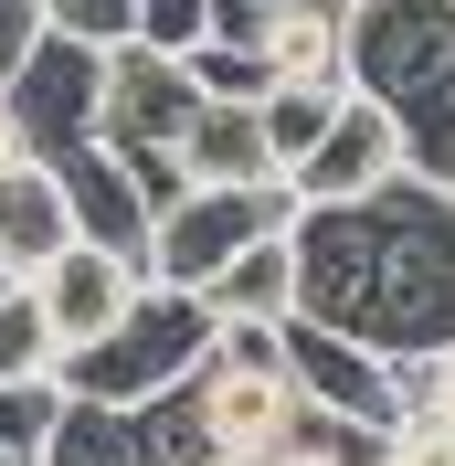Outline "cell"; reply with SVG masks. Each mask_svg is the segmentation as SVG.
Returning <instances> with one entry per match:
<instances>
[{"mask_svg":"<svg viewBox=\"0 0 455 466\" xmlns=\"http://www.w3.org/2000/svg\"><path fill=\"white\" fill-rule=\"evenodd\" d=\"M297 319L381 350H455V191L402 170L339 212H297Z\"/></svg>","mask_w":455,"mask_h":466,"instance_id":"cell-1","label":"cell"},{"mask_svg":"<svg viewBox=\"0 0 455 466\" xmlns=\"http://www.w3.org/2000/svg\"><path fill=\"white\" fill-rule=\"evenodd\" d=\"M349 96L402 127V170L455 191V0H360L339 32Z\"/></svg>","mask_w":455,"mask_h":466,"instance_id":"cell-2","label":"cell"},{"mask_svg":"<svg viewBox=\"0 0 455 466\" xmlns=\"http://www.w3.org/2000/svg\"><path fill=\"white\" fill-rule=\"evenodd\" d=\"M201 360H212V308H201L191 287H138V308L106 329V339L64 350L54 360V392L64 403H170L180 381H201Z\"/></svg>","mask_w":455,"mask_h":466,"instance_id":"cell-3","label":"cell"},{"mask_svg":"<svg viewBox=\"0 0 455 466\" xmlns=\"http://www.w3.org/2000/svg\"><path fill=\"white\" fill-rule=\"evenodd\" d=\"M297 223V191H286V180H255V191H180L170 212H159V223H148V287H212V276H223L233 255H255L265 233H286Z\"/></svg>","mask_w":455,"mask_h":466,"instance_id":"cell-4","label":"cell"},{"mask_svg":"<svg viewBox=\"0 0 455 466\" xmlns=\"http://www.w3.org/2000/svg\"><path fill=\"white\" fill-rule=\"evenodd\" d=\"M212 435H201V392L180 381L170 403H54V435H43V466H201Z\"/></svg>","mask_w":455,"mask_h":466,"instance_id":"cell-5","label":"cell"},{"mask_svg":"<svg viewBox=\"0 0 455 466\" xmlns=\"http://www.w3.org/2000/svg\"><path fill=\"white\" fill-rule=\"evenodd\" d=\"M96 106H106V54H96V43H64V32H43V43L22 54V75L0 86V116H11L22 159L86 148L96 138Z\"/></svg>","mask_w":455,"mask_h":466,"instance_id":"cell-6","label":"cell"},{"mask_svg":"<svg viewBox=\"0 0 455 466\" xmlns=\"http://www.w3.org/2000/svg\"><path fill=\"white\" fill-rule=\"evenodd\" d=\"M201 116V86L180 54H148V43H116L106 54V106H96V148L138 159V148H180V127Z\"/></svg>","mask_w":455,"mask_h":466,"instance_id":"cell-7","label":"cell"},{"mask_svg":"<svg viewBox=\"0 0 455 466\" xmlns=\"http://www.w3.org/2000/svg\"><path fill=\"white\" fill-rule=\"evenodd\" d=\"M402 180V127L370 96H349L339 116H329V138L286 170V191H297V212H339V202H370V191H392Z\"/></svg>","mask_w":455,"mask_h":466,"instance_id":"cell-8","label":"cell"},{"mask_svg":"<svg viewBox=\"0 0 455 466\" xmlns=\"http://www.w3.org/2000/svg\"><path fill=\"white\" fill-rule=\"evenodd\" d=\"M349 11L360 0H212V43L255 75H297V64H339Z\"/></svg>","mask_w":455,"mask_h":466,"instance_id":"cell-9","label":"cell"},{"mask_svg":"<svg viewBox=\"0 0 455 466\" xmlns=\"http://www.w3.org/2000/svg\"><path fill=\"white\" fill-rule=\"evenodd\" d=\"M138 287H148V265L138 255H106V244H64L43 276H32V297H43V319H54V350H86V339H106L127 308H138Z\"/></svg>","mask_w":455,"mask_h":466,"instance_id":"cell-10","label":"cell"},{"mask_svg":"<svg viewBox=\"0 0 455 466\" xmlns=\"http://www.w3.org/2000/svg\"><path fill=\"white\" fill-rule=\"evenodd\" d=\"M286 381H297L308 403H329V413H360V424H392V435H402V413H392V360L360 350V339H339V329L286 319Z\"/></svg>","mask_w":455,"mask_h":466,"instance_id":"cell-11","label":"cell"},{"mask_svg":"<svg viewBox=\"0 0 455 466\" xmlns=\"http://www.w3.org/2000/svg\"><path fill=\"white\" fill-rule=\"evenodd\" d=\"M64 170V212H75V244H106V255H148V223H159V212H148V191L138 180H127V159H106V148H64L54 159Z\"/></svg>","mask_w":455,"mask_h":466,"instance_id":"cell-12","label":"cell"},{"mask_svg":"<svg viewBox=\"0 0 455 466\" xmlns=\"http://www.w3.org/2000/svg\"><path fill=\"white\" fill-rule=\"evenodd\" d=\"M75 244V212H64V170L54 159H11L0 170V276H43V265Z\"/></svg>","mask_w":455,"mask_h":466,"instance_id":"cell-13","label":"cell"},{"mask_svg":"<svg viewBox=\"0 0 455 466\" xmlns=\"http://www.w3.org/2000/svg\"><path fill=\"white\" fill-rule=\"evenodd\" d=\"M180 180H191V191H255V180H276V148H265L255 106L201 96V116L180 127Z\"/></svg>","mask_w":455,"mask_h":466,"instance_id":"cell-14","label":"cell"},{"mask_svg":"<svg viewBox=\"0 0 455 466\" xmlns=\"http://www.w3.org/2000/svg\"><path fill=\"white\" fill-rule=\"evenodd\" d=\"M349 106V64H297V75H265V96H255V127H265V148H276V180L308 159L318 138H329V116Z\"/></svg>","mask_w":455,"mask_h":466,"instance_id":"cell-15","label":"cell"},{"mask_svg":"<svg viewBox=\"0 0 455 466\" xmlns=\"http://www.w3.org/2000/svg\"><path fill=\"white\" fill-rule=\"evenodd\" d=\"M286 233H297V223H286ZM286 233H265L255 255H233L223 276L201 287V308H212V319H265V329L297 319V244H286Z\"/></svg>","mask_w":455,"mask_h":466,"instance_id":"cell-16","label":"cell"},{"mask_svg":"<svg viewBox=\"0 0 455 466\" xmlns=\"http://www.w3.org/2000/svg\"><path fill=\"white\" fill-rule=\"evenodd\" d=\"M54 319H43V297L32 287H11L0 297V381H54Z\"/></svg>","mask_w":455,"mask_h":466,"instance_id":"cell-17","label":"cell"},{"mask_svg":"<svg viewBox=\"0 0 455 466\" xmlns=\"http://www.w3.org/2000/svg\"><path fill=\"white\" fill-rule=\"evenodd\" d=\"M54 381H0V466H43V435H54Z\"/></svg>","mask_w":455,"mask_h":466,"instance_id":"cell-18","label":"cell"},{"mask_svg":"<svg viewBox=\"0 0 455 466\" xmlns=\"http://www.w3.org/2000/svg\"><path fill=\"white\" fill-rule=\"evenodd\" d=\"M138 43L148 54H201L212 43V0H138Z\"/></svg>","mask_w":455,"mask_h":466,"instance_id":"cell-19","label":"cell"},{"mask_svg":"<svg viewBox=\"0 0 455 466\" xmlns=\"http://www.w3.org/2000/svg\"><path fill=\"white\" fill-rule=\"evenodd\" d=\"M43 43V0H0V86L22 75V54Z\"/></svg>","mask_w":455,"mask_h":466,"instance_id":"cell-20","label":"cell"},{"mask_svg":"<svg viewBox=\"0 0 455 466\" xmlns=\"http://www.w3.org/2000/svg\"><path fill=\"white\" fill-rule=\"evenodd\" d=\"M392 466H455V435H445V424H402V435H392Z\"/></svg>","mask_w":455,"mask_h":466,"instance_id":"cell-21","label":"cell"},{"mask_svg":"<svg viewBox=\"0 0 455 466\" xmlns=\"http://www.w3.org/2000/svg\"><path fill=\"white\" fill-rule=\"evenodd\" d=\"M434 424L455 435V350H445V381H434Z\"/></svg>","mask_w":455,"mask_h":466,"instance_id":"cell-22","label":"cell"},{"mask_svg":"<svg viewBox=\"0 0 455 466\" xmlns=\"http://www.w3.org/2000/svg\"><path fill=\"white\" fill-rule=\"evenodd\" d=\"M11 159H22V138H11V116H0V170H11Z\"/></svg>","mask_w":455,"mask_h":466,"instance_id":"cell-23","label":"cell"},{"mask_svg":"<svg viewBox=\"0 0 455 466\" xmlns=\"http://www.w3.org/2000/svg\"><path fill=\"white\" fill-rule=\"evenodd\" d=\"M201 466H265V456H201Z\"/></svg>","mask_w":455,"mask_h":466,"instance_id":"cell-24","label":"cell"},{"mask_svg":"<svg viewBox=\"0 0 455 466\" xmlns=\"http://www.w3.org/2000/svg\"><path fill=\"white\" fill-rule=\"evenodd\" d=\"M11 287H22V276H0V297H11Z\"/></svg>","mask_w":455,"mask_h":466,"instance_id":"cell-25","label":"cell"}]
</instances>
